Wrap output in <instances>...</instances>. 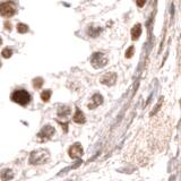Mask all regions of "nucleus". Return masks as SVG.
I'll list each match as a JSON object with an SVG mask.
<instances>
[{"instance_id":"8","label":"nucleus","mask_w":181,"mask_h":181,"mask_svg":"<svg viewBox=\"0 0 181 181\" xmlns=\"http://www.w3.org/2000/svg\"><path fill=\"white\" fill-rule=\"evenodd\" d=\"M102 102H103V98H102L101 94H99V93H96V94L93 95V98L90 99V103L87 107H88V109H95L98 108L99 105L102 104Z\"/></svg>"},{"instance_id":"6","label":"nucleus","mask_w":181,"mask_h":181,"mask_svg":"<svg viewBox=\"0 0 181 181\" xmlns=\"http://www.w3.org/2000/svg\"><path fill=\"white\" fill-rule=\"evenodd\" d=\"M83 153H84L83 147H82V145L79 143L71 145L69 151H68V154H69V156L71 159H80V157L83 156Z\"/></svg>"},{"instance_id":"2","label":"nucleus","mask_w":181,"mask_h":181,"mask_svg":"<svg viewBox=\"0 0 181 181\" xmlns=\"http://www.w3.org/2000/svg\"><path fill=\"white\" fill-rule=\"evenodd\" d=\"M11 100L19 105H27L31 102V95L27 90H17L11 94Z\"/></svg>"},{"instance_id":"16","label":"nucleus","mask_w":181,"mask_h":181,"mask_svg":"<svg viewBox=\"0 0 181 181\" xmlns=\"http://www.w3.org/2000/svg\"><path fill=\"white\" fill-rule=\"evenodd\" d=\"M11 54H13V51H11V49H9V48H6V49H4V50H2V52H1V56L4 57V58H6V59L10 58Z\"/></svg>"},{"instance_id":"21","label":"nucleus","mask_w":181,"mask_h":181,"mask_svg":"<svg viewBox=\"0 0 181 181\" xmlns=\"http://www.w3.org/2000/svg\"><path fill=\"white\" fill-rule=\"evenodd\" d=\"M1 43H2V40H1V38H0V45H1Z\"/></svg>"},{"instance_id":"22","label":"nucleus","mask_w":181,"mask_h":181,"mask_svg":"<svg viewBox=\"0 0 181 181\" xmlns=\"http://www.w3.org/2000/svg\"><path fill=\"white\" fill-rule=\"evenodd\" d=\"M0 66H1V62H0Z\"/></svg>"},{"instance_id":"18","label":"nucleus","mask_w":181,"mask_h":181,"mask_svg":"<svg viewBox=\"0 0 181 181\" xmlns=\"http://www.w3.org/2000/svg\"><path fill=\"white\" fill-rule=\"evenodd\" d=\"M162 101H163V99H161L160 101H159V104H157V107H155V108H154L153 112H152V115H153L154 113H155V112L159 111V109H160V108H161V105H162Z\"/></svg>"},{"instance_id":"10","label":"nucleus","mask_w":181,"mask_h":181,"mask_svg":"<svg viewBox=\"0 0 181 181\" xmlns=\"http://www.w3.org/2000/svg\"><path fill=\"white\" fill-rule=\"evenodd\" d=\"M140 35H142V25L136 24L131 28V38L132 40H137V38H139Z\"/></svg>"},{"instance_id":"4","label":"nucleus","mask_w":181,"mask_h":181,"mask_svg":"<svg viewBox=\"0 0 181 181\" xmlns=\"http://www.w3.org/2000/svg\"><path fill=\"white\" fill-rule=\"evenodd\" d=\"M16 13V7L11 1H6L0 4V15L4 17H11Z\"/></svg>"},{"instance_id":"3","label":"nucleus","mask_w":181,"mask_h":181,"mask_svg":"<svg viewBox=\"0 0 181 181\" xmlns=\"http://www.w3.org/2000/svg\"><path fill=\"white\" fill-rule=\"evenodd\" d=\"M90 63H92V66L94 67V68H96V69L103 68V67L107 66V63H108V57L102 52H95V53H93V56L90 58Z\"/></svg>"},{"instance_id":"14","label":"nucleus","mask_w":181,"mask_h":181,"mask_svg":"<svg viewBox=\"0 0 181 181\" xmlns=\"http://www.w3.org/2000/svg\"><path fill=\"white\" fill-rule=\"evenodd\" d=\"M42 85H43V78H41V77H36V78L33 79V87H34L35 90L41 88Z\"/></svg>"},{"instance_id":"15","label":"nucleus","mask_w":181,"mask_h":181,"mask_svg":"<svg viewBox=\"0 0 181 181\" xmlns=\"http://www.w3.org/2000/svg\"><path fill=\"white\" fill-rule=\"evenodd\" d=\"M17 31L19 32V33H22V34H24V33H26V32L28 31V26L26 24L19 23V24L17 25Z\"/></svg>"},{"instance_id":"11","label":"nucleus","mask_w":181,"mask_h":181,"mask_svg":"<svg viewBox=\"0 0 181 181\" xmlns=\"http://www.w3.org/2000/svg\"><path fill=\"white\" fill-rule=\"evenodd\" d=\"M70 108L69 107H66V105H61L59 109H58V117L60 118H67L68 115H70Z\"/></svg>"},{"instance_id":"19","label":"nucleus","mask_w":181,"mask_h":181,"mask_svg":"<svg viewBox=\"0 0 181 181\" xmlns=\"http://www.w3.org/2000/svg\"><path fill=\"white\" fill-rule=\"evenodd\" d=\"M145 2H146V0H137V6L142 8V7H144Z\"/></svg>"},{"instance_id":"1","label":"nucleus","mask_w":181,"mask_h":181,"mask_svg":"<svg viewBox=\"0 0 181 181\" xmlns=\"http://www.w3.org/2000/svg\"><path fill=\"white\" fill-rule=\"evenodd\" d=\"M50 157V153L46 150L40 148V150L33 151L30 154V164L33 165H38V164H44L45 162H48Z\"/></svg>"},{"instance_id":"7","label":"nucleus","mask_w":181,"mask_h":181,"mask_svg":"<svg viewBox=\"0 0 181 181\" xmlns=\"http://www.w3.org/2000/svg\"><path fill=\"white\" fill-rule=\"evenodd\" d=\"M100 82H101V84H104V85H107V86L115 85V82H117V74H115V73H107V74H104V75L101 77Z\"/></svg>"},{"instance_id":"12","label":"nucleus","mask_w":181,"mask_h":181,"mask_svg":"<svg viewBox=\"0 0 181 181\" xmlns=\"http://www.w3.org/2000/svg\"><path fill=\"white\" fill-rule=\"evenodd\" d=\"M0 178H1V180H4V181H9L14 178V173H13V171L9 170V169H5V170L0 173Z\"/></svg>"},{"instance_id":"20","label":"nucleus","mask_w":181,"mask_h":181,"mask_svg":"<svg viewBox=\"0 0 181 181\" xmlns=\"http://www.w3.org/2000/svg\"><path fill=\"white\" fill-rule=\"evenodd\" d=\"M5 27H6V30H7V31H10V30H11V24L9 23V22H6V23H5Z\"/></svg>"},{"instance_id":"9","label":"nucleus","mask_w":181,"mask_h":181,"mask_svg":"<svg viewBox=\"0 0 181 181\" xmlns=\"http://www.w3.org/2000/svg\"><path fill=\"white\" fill-rule=\"evenodd\" d=\"M74 122H76V123H79V125H82V123H84L85 122V115H84V113L82 111H80V109L77 108L76 109V112H75V115H74L73 118Z\"/></svg>"},{"instance_id":"5","label":"nucleus","mask_w":181,"mask_h":181,"mask_svg":"<svg viewBox=\"0 0 181 181\" xmlns=\"http://www.w3.org/2000/svg\"><path fill=\"white\" fill-rule=\"evenodd\" d=\"M54 134V128H53L52 126H44L43 128L41 129V131L38 134V142H45V140L50 139L51 137L53 136Z\"/></svg>"},{"instance_id":"13","label":"nucleus","mask_w":181,"mask_h":181,"mask_svg":"<svg viewBox=\"0 0 181 181\" xmlns=\"http://www.w3.org/2000/svg\"><path fill=\"white\" fill-rule=\"evenodd\" d=\"M51 94H52V92L50 90H43L41 93V99L43 102H48L50 100V98H51Z\"/></svg>"},{"instance_id":"17","label":"nucleus","mask_w":181,"mask_h":181,"mask_svg":"<svg viewBox=\"0 0 181 181\" xmlns=\"http://www.w3.org/2000/svg\"><path fill=\"white\" fill-rule=\"evenodd\" d=\"M134 52H135V48L134 46H129V49L126 51V58H131L134 56Z\"/></svg>"}]
</instances>
